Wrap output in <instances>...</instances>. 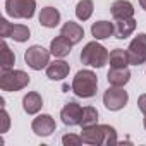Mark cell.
I'll return each mask as SVG.
<instances>
[{"mask_svg": "<svg viewBox=\"0 0 146 146\" xmlns=\"http://www.w3.org/2000/svg\"><path fill=\"white\" fill-rule=\"evenodd\" d=\"M108 52L103 45L96 43L95 41H90L86 43V46L83 48L81 52V62L84 65H91V67H96V69H102L107 62H108Z\"/></svg>", "mask_w": 146, "mask_h": 146, "instance_id": "obj_2", "label": "cell"}, {"mask_svg": "<svg viewBox=\"0 0 146 146\" xmlns=\"http://www.w3.org/2000/svg\"><path fill=\"white\" fill-rule=\"evenodd\" d=\"M127 102H129L127 91H124V88H119V86H110L103 95V105L112 112L122 110L127 105Z\"/></svg>", "mask_w": 146, "mask_h": 146, "instance_id": "obj_7", "label": "cell"}, {"mask_svg": "<svg viewBox=\"0 0 146 146\" xmlns=\"http://www.w3.org/2000/svg\"><path fill=\"white\" fill-rule=\"evenodd\" d=\"M62 143L65 146H79V144H83V137L76 136V134H65L62 137Z\"/></svg>", "mask_w": 146, "mask_h": 146, "instance_id": "obj_26", "label": "cell"}, {"mask_svg": "<svg viewBox=\"0 0 146 146\" xmlns=\"http://www.w3.org/2000/svg\"><path fill=\"white\" fill-rule=\"evenodd\" d=\"M96 88H98V78L93 70L83 69L72 79V91L79 98H93L96 95Z\"/></svg>", "mask_w": 146, "mask_h": 146, "instance_id": "obj_1", "label": "cell"}, {"mask_svg": "<svg viewBox=\"0 0 146 146\" xmlns=\"http://www.w3.org/2000/svg\"><path fill=\"white\" fill-rule=\"evenodd\" d=\"M60 35L65 36L72 45H76V43H79V41L83 40L84 29H83L81 24H78V23H74V21H67V23L60 28Z\"/></svg>", "mask_w": 146, "mask_h": 146, "instance_id": "obj_14", "label": "cell"}, {"mask_svg": "<svg viewBox=\"0 0 146 146\" xmlns=\"http://www.w3.org/2000/svg\"><path fill=\"white\" fill-rule=\"evenodd\" d=\"M38 21L45 28H55L60 23V12L55 7H45V9H41V12L38 16Z\"/></svg>", "mask_w": 146, "mask_h": 146, "instance_id": "obj_19", "label": "cell"}, {"mask_svg": "<svg viewBox=\"0 0 146 146\" xmlns=\"http://www.w3.org/2000/svg\"><path fill=\"white\" fill-rule=\"evenodd\" d=\"M60 119L69 127L81 125V119H83V108H81V105H78L76 102L65 103V107L60 110Z\"/></svg>", "mask_w": 146, "mask_h": 146, "instance_id": "obj_10", "label": "cell"}, {"mask_svg": "<svg viewBox=\"0 0 146 146\" xmlns=\"http://www.w3.org/2000/svg\"><path fill=\"white\" fill-rule=\"evenodd\" d=\"M2 122H4V125H2V132H7L9 124H11V119H9V113L5 112V108H4V107H2Z\"/></svg>", "mask_w": 146, "mask_h": 146, "instance_id": "obj_27", "label": "cell"}, {"mask_svg": "<svg viewBox=\"0 0 146 146\" xmlns=\"http://www.w3.org/2000/svg\"><path fill=\"white\" fill-rule=\"evenodd\" d=\"M107 79H108L110 86L124 88L131 79V70L127 67H110L108 74H107Z\"/></svg>", "mask_w": 146, "mask_h": 146, "instance_id": "obj_13", "label": "cell"}, {"mask_svg": "<svg viewBox=\"0 0 146 146\" xmlns=\"http://www.w3.org/2000/svg\"><path fill=\"white\" fill-rule=\"evenodd\" d=\"M14 64H16V57H14L12 50L9 48V45L4 41V43H2V70L12 69Z\"/></svg>", "mask_w": 146, "mask_h": 146, "instance_id": "obj_24", "label": "cell"}, {"mask_svg": "<svg viewBox=\"0 0 146 146\" xmlns=\"http://www.w3.org/2000/svg\"><path fill=\"white\" fill-rule=\"evenodd\" d=\"M91 35L95 40H107L115 35V26L108 21H98L91 26Z\"/></svg>", "mask_w": 146, "mask_h": 146, "instance_id": "obj_18", "label": "cell"}, {"mask_svg": "<svg viewBox=\"0 0 146 146\" xmlns=\"http://www.w3.org/2000/svg\"><path fill=\"white\" fill-rule=\"evenodd\" d=\"M29 28L24 24H11L5 17L0 19V36L4 40L5 38H12L17 43H24L29 38Z\"/></svg>", "mask_w": 146, "mask_h": 146, "instance_id": "obj_6", "label": "cell"}, {"mask_svg": "<svg viewBox=\"0 0 146 146\" xmlns=\"http://www.w3.org/2000/svg\"><path fill=\"white\" fill-rule=\"evenodd\" d=\"M41 107H43V98H41V95L36 93V91H29V93L23 98V108H24V112L29 113V115L38 113V112L41 110Z\"/></svg>", "mask_w": 146, "mask_h": 146, "instance_id": "obj_17", "label": "cell"}, {"mask_svg": "<svg viewBox=\"0 0 146 146\" xmlns=\"http://www.w3.org/2000/svg\"><path fill=\"white\" fill-rule=\"evenodd\" d=\"M113 144H117V131L112 125L105 124V144L103 146H113Z\"/></svg>", "mask_w": 146, "mask_h": 146, "instance_id": "obj_25", "label": "cell"}, {"mask_svg": "<svg viewBox=\"0 0 146 146\" xmlns=\"http://www.w3.org/2000/svg\"><path fill=\"white\" fill-rule=\"evenodd\" d=\"M139 5H141L143 11H146V0H139Z\"/></svg>", "mask_w": 146, "mask_h": 146, "instance_id": "obj_29", "label": "cell"}, {"mask_svg": "<svg viewBox=\"0 0 146 146\" xmlns=\"http://www.w3.org/2000/svg\"><path fill=\"white\" fill-rule=\"evenodd\" d=\"M129 64L131 65H141L146 62V33H139L127 46Z\"/></svg>", "mask_w": 146, "mask_h": 146, "instance_id": "obj_8", "label": "cell"}, {"mask_svg": "<svg viewBox=\"0 0 146 146\" xmlns=\"http://www.w3.org/2000/svg\"><path fill=\"white\" fill-rule=\"evenodd\" d=\"M69 70H70V65L65 60H53L46 67V78L52 81H62L64 78L69 76Z\"/></svg>", "mask_w": 146, "mask_h": 146, "instance_id": "obj_12", "label": "cell"}, {"mask_svg": "<svg viewBox=\"0 0 146 146\" xmlns=\"http://www.w3.org/2000/svg\"><path fill=\"white\" fill-rule=\"evenodd\" d=\"M29 84V76L24 70H16V69H7L0 70V88L2 91H19Z\"/></svg>", "mask_w": 146, "mask_h": 146, "instance_id": "obj_3", "label": "cell"}, {"mask_svg": "<svg viewBox=\"0 0 146 146\" xmlns=\"http://www.w3.org/2000/svg\"><path fill=\"white\" fill-rule=\"evenodd\" d=\"M136 29V19L129 17V19H117L115 23V38L119 40H125L129 38Z\"/></svg>", "mask_w": 146, "mask_h": 146, "instance_id": "obj_20", "label": "cell"}, {"mask_svg": "<svg viewBox=\"0 0 146 146\" xmlns=\"http://www.w3.org/2000/svg\"><path fill=\"white\" fill-rule=\"evenodd\" d=\"M81 137L84 144H91V146H103L105 144V124H95L90 127H83L81 131Z\"/></svg>", "mask_w": 146, "mask_h": 146, "instance_id": "obj_9", "label": "cell"}, {"mask_svg": "<svg viewBox=\"0 0 146 146\" xmlns=\"http://www.w3.org/2000/svg\"><path fill=\"white\" fill-rule=\"evenodd\" d=\"M137 107H139V110L146 115V93H144V95H141V96L137 98Z\"/></svg>", "mask_w": 146, "mask_h": 146, "instance_id": "obj_28", "label": "cell"}, {"mask_svg": "<svg viewBox=\"0 0 146 146\" xmlns=\"http://www.w3.org/2000/svg\"><path fill=\"white\" fill-rule=\"evenodd\" d=\"M31 127H33V132H35L36 136L46 137V136H50V134L55 131V120H53L52 115L41 113V115H38V117L33 120Z\"/></svg>", "mask_w": 146, "mask_h": 146, "instance_id": "obj_11", "label": "cell"}, {"mask_svg": "<svg viewBox=\"0 0 146 146\" xmlns=\"http://www.w3.org/2000/svg\"><path fill=\"white\" fill-rule=\"evenodd\" d=\"M98 124V110L95 107H84L83 108V119H81V127H90Z\"/></svg>", "mask_w": 146, "mask_h": 146, "instance_id": "obj_23", "label": "cell"}, {"mask_svg": "<svg viewBox=\"0 0 146 146\" xmlns=\"http://www.w3.org/2000/svg\"><path fill=\"white\" fill-rule=\"evenodd\" d=\"M36 11V0H5V12L14 19H31Z\"/></svg>", "mask_w": 146, "mask_h": 146, "instance_id": "obj_4", "label": "cell"}, {"mask_svg": "<svg viewBox=\"0 0 146 146\" xmlns=\"http://www.w3.org/2000/svg\"><path fill=\"white\" fill-rule=\"evenodd\" d=\"M70 50H72V43L65 36H62V35L57 36V38H53L52 43H50V53L53 57H57V58L67 57L70 53Z\"/></svg>", "mask_w": 146, "mask_h": 146, "instance_id": "obj_16", "label": "cell"}, {"mask_svg": "<svg viewBox=\"0 0 146 146\" xmlns=\"http://www.w3.org/2000/svg\"><path fill=\"white\" fill-rule=\"evenodd\" d=\"M50 50L43 48L41 45H33L26 50L24 53V62L28 64V67H31L33 70H41L46 69L50 64Z\"/></svg>", "mask_w": 146, "mask_h": 146, "instance_id": "obj_5", "label": "cell"}, {"mask_svg": "<svg viewBox=\"0 0 146 146\" xmlns=\"http://www.w3.org/2000/svg\"><path fill=\"white\" fill-rule=\"evenodd\" d=\"M143 125H144V129H146V115H144V119H143Z\"/></svg>", "mask_w": 146, "mask_h": 146, "instance_id": "obj_30", "label": "cell"}, {"mask_svg": "<svg viewBox=\"0 0 146 146\" xmlns=\"http://www.w3.org/2000/svg\"><path fill=\"white\" fill-rule=\"evenodd\" d=\"M108 62H110V67H127L129 65L127 50H122V48L112 50L110 55H108Z\"/></svg>", "mask_w": 146, "mask_h": 146, "instance_id": "obj_21", "label": "cell"}, {"mask_svg": "<svg viewBox=\"0 0 146 146\" xmlns=\"http://www.w3.org/2000/svg\"><path fill=\"white\" fill-rule=\"evenodd\" d=\"M93 11H95L93 0H79L76 5V16L79 21H88L93 16Z\"/></svg>", "mask_w": 146, "mask_h": 146, "instance_id": "obj_22", "label": "cell"}, {"mask_svg": "<svg viewBox=\"0 0 146 146\" xmlns=\"http://www.w3.org/2000/svg\"><path fill=\"white\" fill-rule=\"evenodd\" d=\"M110 14L112 17L117 21V19H129L134 16V7L131 2H127V0H117V2L112 4L110 7Z\"/></svg>", "mask_w": 146, "mask_h": 146, "instance_id": "obj_15", "label": "cell"}]
</instances>
